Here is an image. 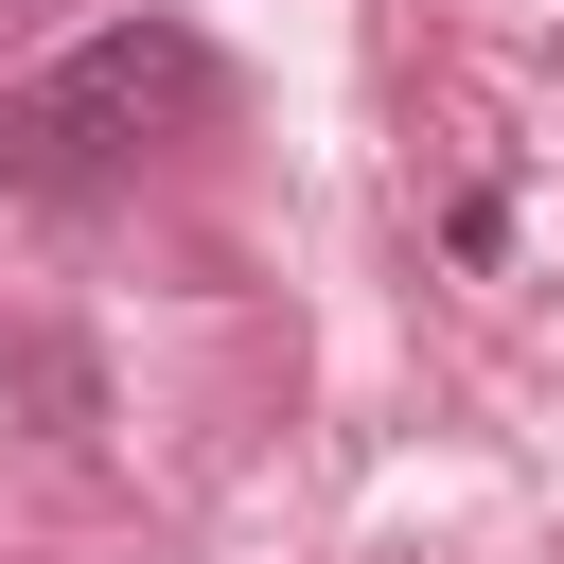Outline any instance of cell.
Wrapping results in <instances>:
<instances>
[{"mask_svg":"<svg viewBox=\"0 0 564 564\" xmlns=\"http://www.w3.org/2000/svg\"><path fill=\"white\" fill-rule=\"evenodd\" d=\"M212 106H229V70H212L194 18H106V35H70V53L0 106V194H106L141 141H176V123H212Z\"/></svg>","mask_w":564,"mask_h":564,"instance_id":"cell-1","label":"cell"},{"mask_svg":"<svg viewBox=\"0 0 564 564\" xmlns=\"http://www.w3.org/2000/svg\"><path fill=\"white\" fill-rule=\"evenodd\" d=\"M0 405H35V441H88L106 423V370L70 335H0Z\"/></svg>","mask_w":564,"mask_h":564,"instance_id":"cell-2","label":"cell"}]
</instances>
